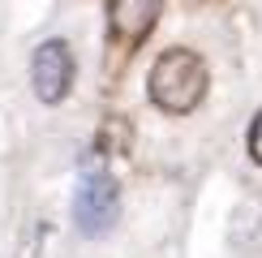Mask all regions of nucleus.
Masks as SVG:
<instances>
[{
  "instance_id": "1",
  "label": "nucleus",
  "mask_w": 262,
  "mask_h": 258,
  "mask_svg": "<svg viewBox=\"0 0 262 258\" xmlns=\"http://www.w3.org/2000/svg\"><path fill=\"white\" fill-rule=\"evenodd\" d=\"M206 86H211V78H206V60L198 56V52H189V48L163 52V56L155 60V69H150V78H146L150 103L163 107V112H172V116L193 112V107L202 103Z\"/></svg>"
},
{
  "instance_id": "2",
  "label": "nucleus",
  "mask_w": 262,
  "mask_h": 258,
  "mask_svg": "<svg viewBox=\"0 0 262 258\" xmlns=\"http://www.w3.org/2000/svg\"><path fill=\"white\" fill-rule=\"evenodd\" d=\"M121 215V189L107 172H82L78 193H73V224L82 232H107Z\"/></svg>"
},
{
  "instance_id": "3",
  "label": "nucleus",
  "mask_w": 262,
  "mask_h": 258,
  "mask_svg": "<svg viewBox=\"0 0 262 258\" xmlns=\"http://www.w3.org/2000/svg\"><path fill=\"white\" fill-rule=\"evenodd\" d=\"M30 82H35L39 103H60L73 86V52L60 39H48L30 56Z\"/></svg>"
},
{
  "instance_id": "4",
  "label": "nucleus",
  "mask_w": 262,
  "mask_h": 258,
  "mask_svg": "<svg viewBox=\"0 0 262 258\" xmlns=\"http://www.w3.org/2000/svg\"><path fill=\"white\" fill-rule=\"evenodd\" d=\"M159 9H163V0H112V9H107V26H112L116 39L142 43L150 30H155Z\"/></svg>"
},
{
  "instance_id": "5",
  "label": "nucleus",
  "mask_w": 262,
  "mask_h": 258,
  "mask_svg": "<svg viewBox=\"0 0 262 258\" xmlns=\"http://www.w3.org/2000/svg\"><path fill=\"white\" fill-rule=\"evenodd\" d=\"M249 155L262 164V112H258V121L249 125Z\"/></svg>"
}]
</instances>
